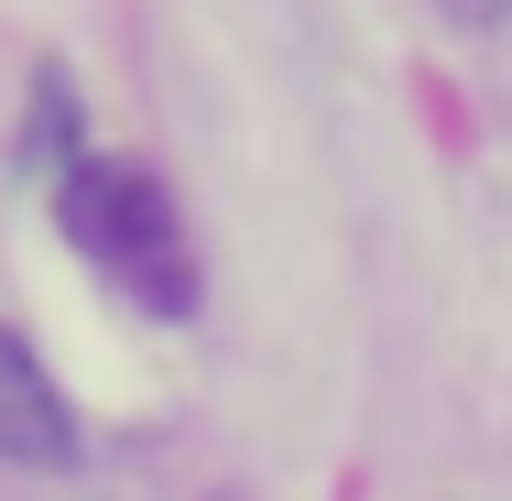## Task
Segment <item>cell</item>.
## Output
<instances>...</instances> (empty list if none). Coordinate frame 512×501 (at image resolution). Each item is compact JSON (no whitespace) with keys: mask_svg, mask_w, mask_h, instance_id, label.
<instances>
[{"mask_svg":"<svg viewBox=\"0 0 512 501\" xmlns=\"http://www.w3.org/2000/svg\"><path fill=\"white\" fill-rule=\"evenodd\" d=\"M55 229L99 262L131 305H153L164 327L197 316V262H186V229H175V197L142 175V164H109V153H77L55 175Z\"/></svg>","mask_w":512,"mask_h":501,"instance_id":"cell-1","label":"cell"},{"mask_svg":"<svg viewBox=\"0 0 512 501\" xmlns=\"http://www.w3.org/2000/svg\"><path fill=\"white\" fill-rule=\"evenodd\" d=\"M0 458L11 469H77V403L55 393V371L0 327Z\"/></svg>","mask_w":512,"mask_h":501,"instance_id":"cell-2","label":"cell"}]
</instances>
